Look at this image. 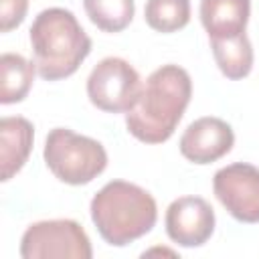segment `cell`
<instances>
[{"label":"cell","instance_id":"1","mask_svg":"<svg viewBox=\"0 0 259 259\" xmlns=\"http://www.w3.org/2000/svg\"><path fill=\"white\" fill-rule=\"evenodd\" d=\"M192 97V79L178 65H162L142 85L138 103L125 113L127 132L144 144H164L176 132Z\"/></svg>","mask_w":259,"mask_h":259},{"label":"cell","instance_id":"2","mask_svg":"<svg viewBox=\"0 0 259 259\" xmlns=\"http://www.w3.org/2000/svg\"><path fill=\"white\" fill-rule=\"evenodd\" d=\"M32 63L45 81L71 77L91 53V38L71 10L45 8L28 30Z\"/></svg>","mask_w":259,"mask_h":259},{"label":"cell","instance_id":"3","mask_svg":"<svg viewBox=\"0 0 259 259\" xmlns=\"http://www.w3.org/2000/svg\"><path fill=\"white\" fill-rule=\"evenodd\" d=\"M91 221L105 243L125 247L148 235L158 221V204L154 196L125 180L107 182L89 204Z\"/></svg>","mask_w":259,"mask_h":259},{"label":"cell","instance_id":"4","mask_svg":"<svg viewBox=\"0 0 259 259\" xmlns=\"http://www.w3.org/2000/svg\"><path fill=\"white\" fill-rule=\"evenodd\" d=\"M42 158L53 176L71 186L89 184L107 168L103 144L69 127H55L49 132Z\"/></svg>","mask_w":259,"mask_h":259},{"label":"cell","instance_id":"5","mask_svg":"<svg viewBox=\"0 0 259 259\" xmlns=\"http://www.w3.org/2000/svg\"><path fill=\"white\" fill-rule=\"evenodd\" d=\"M22 259H91L85 229L73 219H51L28 225L20 239Z\"/></svg>","mask_w":259,"mask_h":259},{"label":"cell","instance_id":"6","mask_svg":"<svg viewBox=\"0 0 259 259\" xmlns=\"http://www.w3.org/2000/svg\"><path fill=\"white\" fill-rule=\"evenodd\" d=\"M138 71L119 57L101 59L87 77L89 101L105 113H127L142 93Z\"/></svg>","mask_w":259,"mask_h":259},{"label":"cell","instance_id":"7","mask_svg":"<svg viewBox=\"0 0 259 259\" xmlns=\"http://www.w3.org/2000/svg\"><path fill=\"white\" fill-rule=\"evenodd\" d=\"M212 192L227 212L247 225L259 223V168L235 162L214 172Z\"/></svg>","mask_w":259,"mask_h":259},{"label":"cell","instance_id":"8","mask_svg":"<svg viewBox=\"0 0 259 259\" xmlns=\"http://www.w3.org/2000/svg\"><path fill=\"white\" fill-rule=\"evenodd\" d=\"M170 241L180 247H202L214 233V210L200 196H180L172 200L164 217Z\"/></svg>","mask_w":259,"mask_h":259},{"label":"cell","instance_id":"9","mask_svg":"<svg viewBox=\"0 0 259 259\" xmlns=\"http://www.w3.org/2000/svg\"><path fill=\"white\" fill-rule=\"evenodd\" d=\"M235 132L233 127L214 115L194 119L180 136V154L198 166L212 164L233 150Z\"/></svg>","mask_w":259,"mask_h":259},{"label":"cell","instance_id":"10","mask_svg":"<svg viewBox=\"0 0 259 259\" xmlns=\"http://www.w3.org/2000/svg\"><path fill=\"white\" fill-rule=\"evenodd\" d=\"M34 142V125L22 115L0 119V180L8 182L26 164Z\"/></svg>","mask_w":259,"mask_h":259},{"label":"cell","instance_id":"11","mask_svg":"<svg viewBox=\"0 0 259 259\" xmlns=\"http://www.w3.org/2000/svg\"><path fill=\"white\" fill-rule=\"evenodd\" d=\"M200 22L208 38L243 34L251 16V0H200Z\"/></svg>","mask_w":259,"mask_h":259},{"label":"cell","instance_id":"12","mask_svg":"<svg viewBox=\"0 0 259 259\" xmlns=\"http://www.w3.org/2000/svg\"><path fill=\"white\" fill-rule=\"evenodd\" d=\"M210 49H212L217 67L227 79L239 81L251 73L253 47L245 32L237 36H229V38H210Z\"/></svg>","mask_w":259,"mask_h":259},{"label":"cell","instance_id":"13","mask_svg":"<svg viewBox=\"0 0 259 259\" xmlns=\"http://www.w3.org/2000/svg\"><path fill=\"white\" fill-rule=\"evenodd\" d=\"M36 67L18 53H4L0 57V103L10 105L22 101L34 81Z\"/></svg>","mask_w":259,"mask_h":259},{"label":"cell","instance_id":"14","mask_svg":"<svg viewBox=\"0 0 259 259\" xmlns=\"http://www.w3.org/2000/svg\"><path fill=\"white\" fill-rule=\"evenodd\" d=\"M144 20L156 32H178L190 22V0H148Z\"/></svg>","mask_w":259,"mask_h":259},{"label":"cell","instance_id":"15","mask_svg":"<svg viewBox=\"0 0 259 259\" xmlns=\"http://www.w3.org/2000/svg\"><path fill=\"white\" fill-rule=\"evenodd\" d=\"M89 20L103 32H121L130 26L136 12L134 0H83Z\"/></svg>","mask_w":259,"mask_h":259},{"label":"cell","instance_id":"16","mask_svg":"<svg viewBox=\"0 0 259 259\" xmlns=\"http://www.w3.org/2000/svg\"><path fill=\"white\" fill-rule=\"evenodd\" d=\"M28 12V0H0V30L10 32L20 26Z\"/></svg>","mask_w":259,"mask_h":259}]
</instances>
